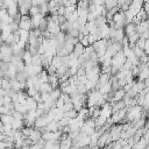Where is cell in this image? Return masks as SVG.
I'll list each match as a JSON object with an SVG mask.
<instances>
[{
	"label": "cell",
	"mask_w": 149,
	"mask_h": 149,
	"mask_svg": "<svg viewBox=\"0 0 149 149\" xmlns=\"http://www.w3.org/2000/svg\"><path fill=\"white\" fill-rule=\"evenodd\" d=\"M19 28L24 29V30H30V29H33L32 20H30V15H29V14H27V15H21V19H20V22H19Z\"/></svg>",
	"instance_id": "cell-1"
},
{
	"label": "cell",
	"mask_w": 149,
	"mask_h": 149,
	"mask_svg": "<svg viewBox=\"0 0 149 149\" xmlns=\"http://www.w3.org/2000/svg\"><path fill=\"white\" fill-rule=\"evenodd\" d=\"M56 131H59V122L58 120L54 119L45 126V132H56Z\"/></svg>",
	"instance_id": "cell-2"
},
{
	"label": "cell",
	"mask_w": 149,
	"mask_h": 149,
	"mask_svg": "<svg viewBox=\"0 0 149 149\" xmlns=\"http://www.w3.org/2000/svg\"><path fill=\"white\" fill-rule=\"evenodd\" d=\"M84 50H85V47L80 42H78V43H76L73 45V51L72 53L76 55L77 57H79V56H82L84 54Z\"/></svg>",
	"instance_id": "cell-3"
},
{
	"label": "cell",
	"mask_w": 149,
	"mask_h": 149,
	"mask_svg": "<svg viewBox=\"0 0 149 149\" xmlns=\"http://www.w3.org/2000/svg\"><path fill=\"white\" fill-rule=\"evenodd\" d=\"M125 36V30H123V28L121 29H115V33H114V36L112 37V42H120L122 40V37Z\"/></svg>",
	"instance_id": "cell-4"
},
{
	"label": "cell",
	"mask_w": 149,
	"mask_h": 149,
	"mask_svg": "<svg viewBox=\"0 0 149 149\" xmlns=\"http://www.w3.org/2000/svg\"><path fill=\"white\" fill-rule=\"evenodd\" d=\"M42 18H43V15H42L41 13H37V14H35V15L30 16L33 28H37V27H39V24H40V22H41Z\"/></svg>",
	"instance_id": "cell-5"
},
{
	"label": "cell",
	"mask_w": 149,
	"mask_h": 149,
	"mask_svg": "<svg viewBox=\"0 0 149 149\" xmlns=\"http://www.w3.org/2000/svg\"><path fill=\"white\" fill-rule=\"evenodd\" d=\"M72 147V139L71 138H65L63 140H59V148L62 149H68V148H71Z\"/></svg>",
	"instance_id": "cell-6"
},
{
	"label": "cell",
	"mask_w": 149,
	"mask_h": 149,
	"mask_svg": "<svg viewBox=\"0 0 149 149\" xmlns=\"http://www.w3.org/2000/svg\"><path fill=\"white\" fill-rule=\"evenodd\" d=\"M24 127V121L23 119H14L12 122V128L16 129V131H21Z\"/></svg>",
	"instance_id": "cell-7"
},
{
	"label": "cell",
	"mask_w": 149,
	"mask_h": 149,
	"mask_svg": "<svg viewBox=\"0 0 149 149\" xmlns=\"http://www.w3.org/2000/svg\"><path fill=\"white\" fill-rule=\"evenodd\" d=\"M123 30H125V35H127V36H129V35L136 33V32H135V24H134L133 22L127 23L126 26L123 27Z\"/></svg>",
	"instance_id": "cell-8"
},
{
	"label": "cell",
	"mask_w": 149,
	"mask_h": 149,
	"mask_svg": "<svg viewBox=\"0 0 149 149\" xmlns=\"http://www.w3.org/2000/svg\"><path fill=\"white\" fill-rule=\"evenodd\" d=\"M148 74H149V67H144V68H142L141 70H140V72H139V76L136 77L138 78V80H144L147 77H148Z\"/></svg>",
	"instance_id": "cell-9"
},
{
	"label": "cell",
	"mask_w": 149,
	"mask_h": 149,
	"mask_svg": "<svg viewBox=\"0 0 149 149\" xmlns=\"http://www.w3.org/2000/svg\"><path fill=\"white\" fill-rule=\"evenodd\" d=\"M32 59H33V55L30 54V51L29 50H24V53H23V55H22V61L24 62V64H32Z\"/></svg>",
	"instance_id": "cell-10"
},
{
	"label": "cell",
	"mask_w": 149,
	"mask_h": 149,
	"mask_svg": "<svg viewBox=\"0 0 149 149\" xmlns=\"http://www.w3.org/2000/svg\"><path fill=\"white\" fill-rule=\"evenodd\" d=\"M18 33H19V36H20V40H22V41H24V42H28V39H29V30H24V29L19 28Z\"/></svg>",
	"instance_id": "cell-11"
},
{
	"label": "cell",
	"mask_w": 149,
	"mask_h": 149,
	"mask_svg": "<svg viewBox=\"0 0 149 149\" xmlns=\"http://www.w3.org/2000/svg\"><path fill=\"white\" fill-rule=\"evenodd\" d=\"M51 90H53V86L49 84L48 82H45V83H42V84H41L39 92H49V93H50Z\"/></svg>",
	"instance_id": "cell-12"
},
{
	"label": "cell",
	"mask_w": 149,
	"mask_h": 149,
	"mask_svg": "<svg viewBox=\"0 0 149 149\" xmlns=\"http://www.w3.org/2000/svg\"><path fill=\"white\" fill-rule=\"evenodd\" d=\"M40 7V13L43 16H47V14H49V8H48V3H42L41 5H39Z\"/></svg>",
	"instance_id": "cell-13"
},
{
	"label": "cell",
	"mask_w": 149,
	"mask_h": 149,
	"mask_svg": "<svg viewBox=\"0 0 149 149\" xmlns=\"http://www.w3.org/2000/svg\"><path fill=\"white\" fill-rule=\"evenodd\" d=\"M32 64H33V65H42V59H41V55H40L39 53H37L36 55H33Z\"/></svg>",
	"instance_id": "cell-14"
},
{
	"label": "cell",
	"mask_w": 149,
	"mask_h": 149,
	"mask_svg": "<svg viewBox=\"0 0 149 149\" xmlns=\"http://www.w3.org/2000/svg\"><path fill=\"white\" fill-rule=\"evenodd\" d=\"M61 93H62V91H61L59 86H58V88L53 89V90L50 91V97H51L53 99H55V100H57V99L61 97Z\"/></svg>",
	"instance_id": "cell-15"
},
{
	"label": "cell",
	"mask_w": 149,
	"mask_h": 149,
	"mask_svg": "<svg viewBox=\"0 0 149 149\" xmlns=\"http://www.w3.org/2000/svg\"><path fill=\"white\" fill-rule=\"evenodd\" d=\"M148 143H149L148 141H146L143 138H141L138 142H135V143H134L133 147H134V148H146V147L148 146Z\"/></svg>",
	"instance_id": "cell-16"
},
{
	"label": "cell",
	"mask_w": 149,
	"mask_h": 149,
	"mask_svg": "<svg viewBox=\"0 0 149 149\" xmlns=\"http://www.w3.org/2000/svg\"><path fill=\"white\" fill-rule=\"evenodd\" d=\"M111 90H112V86H111V83H109V82H107L106 84L102 85L100 88H99V91H100L102 93H108Z\"/></svg>",
	"instance_id": "cell-17"
},
{
	"label": "cell",
	"mask_w": 149,
	"mask_h": 149,
	"mask_svg": "<svg viewBox=\"0 0 149 149\" xmlns=\"http://www.w3.org/2000/svg\"><path fill=\"white\" fill-rule=\"evenodd\" d=\"M78 16H79V15H78V13H77V9H76L74 12H72V13H70V14L67 16V20L73 23L74 21H77V20H78Z\"/></svg>",
	"instance_id": "cell-18"
},
{
	"label": "cell",
	"mask_w": 149,
	"mask_h": 149,
	"mask_svg": "<svg viewBox=\"0 0 149 149\" xmlns=\"http://www.w3.org/2000/svg\"><path fill=\"white\" fill-rule=\"evenodd\" d=\"M78 115V112L74 109V108H72V109H70V111H67V112H64V117H68V118H70V119H73V118H76Z\"/></svg>",
	"instance_id": "cell-19"
},
{
	"label": "cell",
	"mask_w": 149,
	"mask_h": 149,
	"mask_svg": "<svg viewBox=\"0 0 149 149\" xmlns=\"http://www.w3.org/2000/svg\"><path fill=\"white\" fill-rule=\"evenodd\" d=\"M104 5H105V7H106L107 11H108V9H111V8H113L114 6H118V3H117V0H105Z\"/></svg>",
	"instance_id": "cell-20"
},
{
	"label": "cell",
	"mask_w": 149,
	"mask_h": 149,
	"mask_svg": "<svg viewBox=\"0 0 149 149\" xmlns=\"http://www.w3.org/2000/svg\"><path fill=\"white\" fill-rule=\"evenodd\" d=\"M47 26H48V19H47V16H43L42 18V20H41V22H40V24H39V28L41 32H43V30H45L47 29Z\"/></svg>",
	"instance_id": "cell-21"
},
{
	"label": "cell",
	"mask_w": 149,
	"mask_h": 149,
	"mask_svg": "<svg viewBox=\"0 0 149 149\" xmlns=\"http://www.w3.org/2000/svg\"><path fill=\"white\" fill-rule=\"evenodd\" d=\"M37 77H39L40 79H41V82L42 83H45V82H48V72H47V70L45 69H43L39 74H37Z\"/></svg>",
	"instance_id": "cell-22"
},
{
	"label": "cell",
	"mask_w": 149,
	"mask_h": 149,
	"mask_svg": "<svg viewBox=\"0 0 149 149\" xmlns=\"http://www.w3.org/2000/svg\"><path fill=\"white\" fill-rule=\"evenodd\" d=\"M139 39H140V35H139L138 33H134V34L129 35V36H128L129 44H135V43H136V41H138Z\"/></svg>",
	"instance_id": "cell-23"
},
{
	"label": "cell",
	"mask_w": 149,
	"mask_h": 149,
	"mask_svg": "<svg viewBox=\"0 0 149 149\" xmlns=\"http://www.w3.org/2000/svg\"><path fill=\"white\" fill-rule=\"evenodd\" d=\"M135 16L138 18V19H140L141 21H143V20H147V19H148V14L146 13V11L143 9V7H142V8L140 9V12H139V13L136 14Z\"/></svg>",
	"instance_id": "cell-24"
},
{
	"label": "cell",
	"mask_w": 149,
	"mask_h": 149,
	"mask_svg": "<svg viewBox=\"0 0 149 149\" xmlns=\"http://www.w3.org/2000/svg\"><path fill=\"white\" fill-rule=\"evenodd\" d=\"M37 13H40V7L39 6H35V5H32L30 7H29V15L30 16H33V15H35V14H37Z\"/></svg>",
	"instance_id": "cell-25"
},
{
	"label": "cell",
	"mask_w": 149,
	"mask_h": 149,
	"mask_svg": "<svg viewBox=\"0 0 149 149\" xmlns=\"http://www.w3.org/2000/svg\"><path fill=\"white\" fill-rule=\"evenodd\" d=\"M72 108H73V104H72L71 100H70V102L64 103L63 107H62V111H63V112H67V111H70V109H72Z\"/></svg>",
	"instance_id": "cell-26"
},
{
	"label": "cell",
	"mask_w": 149,
	"mask_h": 149,
	"mask_svg": "<svg viewBox=\"0 0 149 149\" xmlns=\"http://www.w3.org/2000/svg\"><path fill=\"white\" fill-rule=\"evenodd\" d=\"M37 92H39V91H37V90L34 88V86H30V88H27V94H28V96H30V97H34Z\"/></svg>",
	"instance_id": "cell-27"
},
{
	"label": "cell",
	"mask_w": 149,
	"mask_h": 149,
	"mask_svg": "<svg viewBox=\"0 0 149 149\" xmlns=\"http://www.w3.org/2000/svg\"><path fill=\"white\" fill-rule=\"evenodd\" d=\"M67 34H68V35H70L71 37H77V36H78V34H79V29L72 28V29H71V30H69Z\"/></svg>",
	"instance_id": "cell-28"
},
{
	"label": "cell",
	"mask_w": 149,
	"mask_h": 149,
	"mask_svg": "<svg viewBox=\"0 0 149 149\" xmlns=\"http://www.w3.org/2000/svg\"><path fill=\"white\" fill-rule=\"evenodd\" d=\"M133 68V64H132V62L127 58L126 59V62H125V63H123V65H122V69H126V70H131Z\"/></svg>",
	"instance_id": "cell-29"
},
{
	"label": "cell",
	"mask_w": 149,
	"mask_h": 149,
	"mask_svg": "<svg viewBox=\"0 0 149 149\" xmlns=\"http://www.w3.org/2000/svg\"><path fill=\"white\" fill-rule=\"evenodd\" d=\"M63 105H64V100L59 97L57 100H56V103H55V106H56L57 108H62V107H63Z\"/></svg>",
	"instance_id": "cell-30"
},
{
	"label": "cell",
	"mask_w": 149,
	"mask_h": 149,
	"mask_svg": "<svg viewBox=\"0 0 149 149\" xmlns=\"http://www.w3.org/2000/svg\"><path fill=\"white\" fill-rule=\"evenodd\" d=\"M86 36H88V40H89V43H90V45H92L96 41H97V39H96V36L93 35V34H89V35H86Z\"/></svg>",
	"instance_id": "cell-31"
},
{
	"label": "cell",
	"mask_w": 149,
	"mask_h": 149,
	"mask_svg": "<svg viewBox=\"0 0 149 149\" xmlns=\"http://www.w3.org/2000/svg\"><path fill=\"white\" fill-rule=\"evenodd\" d=\"M79 42H80L84 47H88V45H90L89 40H88V36H86V35H84V36H83V39H80V40H79Z\"/></svg>",
	"instance_id": "cell-32"
},
{
	"label": "cell",
	"mask_w": 149,
	"mask_h": 149,
	"mask_svg": "<svg viewBox=\"0 0 149 149\" xmlns=\"http://www.w3.org/2000/svg\"><path fill=\"white\" fill-rule=\"evenodd\" d=\"M64 13H65V6L61 5V6L57 8V14H58V15H64Z\"/></svg>",
	"instance_id": "cell-33"
},
{
	"label": "cell",
	"mask_w": 149,
	"mask_h": 149,
	"mask_svg": "<svg viewBox=\"0 0 149 149\" xmlns=\"http://www.w3.org/2000/svg\"><path fill=\"white\" fill-rule=\"evenodd\" d=\"M143 51H144L147 55H149V39H147V40H146L144 48H143Z\"/></svg>",
	"instance_id": "cell-34"
},
{
	"label": "cell",
	"mask_w": 149,
	"mask_h": 149,
	"mask_svg": "<svg viewBox=\"0 0 149 149\" xmlns=\"http://www.w3.org/2000/svg\"><path fill=\"white\" fill-rule=\"evenodd\" d=\"M58 21H59V24H62L67 21V18L64 15H58Z\"/></svg>",
	"instance_id": "cell-35"
},
{
	"label": "cell",
	"mask_w": 149,
	"mask_h": 149,
	"mask_svg": "<svg viewBox=\"0 0 149 149\" xmlns=\"http://www.w3.org/2000/svg\"><path fill=\"white\" fill-rule=\"evenodd\" d=\"M127 1V0H117V3H118V6H119V8H120V6L122 5V4H125Z\"/></svg>",
	"instance_id": "cell-36"
},
{
	"label": "cell",
	"mask_w": 149,
	"mask_h": 149,
	"mask_svg": "<svg viewBox=\"0 0 149 149\" xmlns=\"http://www.w3.org/2000/svg\"><path fill=\"white\" fill-rule=\"evenodd\" d=\"M4 7V1L3 0H0V8H3Z\"/></svg>",
	"instance_id": "cell-37"
}]
</instances>
